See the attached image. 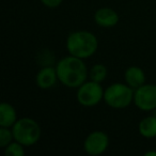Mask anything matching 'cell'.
Listing matches in <instances>:
<instances>
[{
	"instance_id": "obj_18",
	"label": "cell",
	"mask_w": 156,
	"mask_h": 156,
	"mask_svg": "<svg viewBox=\"0 0 156 156\" xmlns=\"http://www.w3.org/2000/svg\"><path fill=\"white\" fill-rule=\"evenodd\" d=\"M144 156H156V151H147L144 153Z\"/></svg>"
},
{
	"instance_id": "obj_13",
	"label": "cell",
	"mask_w": 156,
	"mask_h": 156,
	"mask_svg": "<svg viewBox=\"0 0 156 156\" xmlns=\"http://www.w3.org/2000/svg\"><path fill=\"white\" fill-rule=\"evenodd\" d=\"M107 75H108V69H107V67L105 66L104 64H102V63L94 64L89 71L90 79L100 83H102L103 81L106 79Z\"/></svg>"
},
{
	"instance_id": "obj_7",
	"label": "cell",
	"mask_w": 156,
	"mask_h": 156,
	"mask_svg": "<svg viewBox=\"0 0 156 156\" xmlns=\"http://www.w3.org/2000/svg\"><path fill=\"white\" fill-rule=\"evenodd\" d=\"M109 147V137L103 130H94L86 137L83 150L91 156H98L105 153Z\"/></svg>"
},
{
	"instance_id": "obj_6",
	"label": "cell",
	"mask_w": 156,
	"mask_h": 156,
	"mask_svg": "<svg viewBox=\"0 0 156 156\" xmlns=\"http://www.w3.org/2000/svg\"><path fill=\"white\" fill-rule=\"evenodd\" d=\"M134 104L142 111H152L156 109V85L144 83L135 89Z\"/></svg>"
},
{
	"instance_id": "obj_2",
	"label": "cell",
	"mask_w": 156,
	"mask_h": 156,
	"mask_svg": "<svg viewBox=\"0 0 156 156\" xmlns=\"http://www.w3.org/2000/svg\"><path fill=\"white\" fill-rule=\"evenodd\" d=\"M98 41L90 31L77 30L69 33L66 39V49L69 55L80 59H88L96 52Z\"/></svg>"
},
{
	"instance_id": "obj_3",
	"label": "cell",
	"mask_w": 156,
	"mask_h": 156,
	"mask_svg": "<svg viewBox=\"0 0 156 156\" xmlns=\"http://www.w3.org/2000/svg\"><path fill=\"white\" fill-rule=\"evenodd\" d=\"M14 140L25 147H31L41 139V126L31 118H20L12 126Z\"/></svg>"
},
{
	"instance_id": "obj_5",
	"label": "cell",
	"mask_w": 156,
	"mask_h": 156,
	"mask_svg": "<svg viewBox=\"0 0 156 156\" xmlns=\"http://www.w3.org/2000/svg\"><path fill=\"white\" fill-rule=\"evenodd\" d=\"M104 91L100 83L90 79L77 88V102L81 106L91 108L104 100Z\"/></svg>"
},
{
	"instance_id": "obj_8",
	"label": "cell",
	"mask_w": 156,
	"mask_h": 156,
	"mask_svg": "<svg viewBox=\"0 0 156 156\" xmlns=\"http://www.w3.org/2000/svg\"><path fill=\"white\" fill-rule=\"evenodd\" d=\"M58 79V74L56 71V66H43L37 74L35 83L37 86L42 90L51 89L56 86Z\"/></svg>"
},
{
	"instance_id": "obj_11",
	"label": "cell",
	"mask_w": 156,
	"mask_h": 156,
	"mask_svg": "<svg viewBox=\"0 0 156 156\" xmlns=\"http://www.w3.org/2000/svg\"><path fill=\"white\" fill-rule=\"evenodd\" d=\"M17 120L16 109L11 104L5 102L0 104V127L12 128Z\"/></svg>"
},
{
	"instance_id": "obj_14",
	"label": "cell",
	"mask_w": 156,
	"mask_h": 156,
	"mask_svg": "<svg viewBox=\"0 0 156 156\" xmlns=\"http://www.w3.org/2000/svg\"><path fill=\"white\" fill-rule=\"evenodd\" d=\"M25 147L22 143L14 140L5 147V154L7 156H24Z\"/></svg>"
},
{
	"instance_id": "obj_10",
	"label": "cell",
	"mask_w": 156,
	"mask_h": 156,
	"mask_svg": "<svg viewBox=\"0 0 156 156\" xmlns=\"http://www.w3.org/2000/svg\"><path fill=\"white\" fill-rule=\"evenodd\" d=\"M124 79L129 87L137 89L145 83V73L141 67L133 65L126 69L124 73Z\"/></svg>"
},
{
	"instance_id": "obj_4",
	"label": "cell",
	"mask_w": 156,
	"mask_h": 156,
	"mask_svg": "<svg viewBox=\"0 0 156 156\" xmlns=\"http://www.w3.org/2000/svg\"><path fill=\"white\" fill-rule=\"evenodd\" d=\"M134 92L126 83H115L105 89L104 102L113 109L127 108L134 102Z\"/></svg>"
},
{
	"instance_id": "obj_17",
	"label": "cell",
	"mask_w": 156,
	"mask_h": 156,
	"mask_svg": "<svg viewBox=\"0 0 156 156\" xmlns=\"http://www.w3.org/2000/svg\"><path fill=\"white\" fill-rule=\"evenodd\" d=\"M63 0H41V2L43 3L45 7L50 8V9H55L58 8L59 5L62 3Z\"/></svg>"
},
{
	"instance_id": "obj_1",
	"label": "cell",
	"mask_w": 156,
	"mask_h": 156,
	"mask_svg": "<svg viewBox=\"0 0 156 156\" xmlns=\"http://www.w3.org/2000/svg\"><path fill=\"white\" fill-rule=\"evenodd\" d=\"M58 79L67 88H79L87 81L89 71L83 59L75 56H66L59 60L56 64Z\"/></svg>"
},
{
	"instance_id": "obj_16",
	"label": "cell",
	"mask_w": 156,
	"mask_h": 156,
	"mask_svg": "<svg viewBox=\"0 0 156 156\" xmlns=\"http://www.w3.org/2000/svg\"><path fill=\"white\" fill-rule=\"evenodd\" d=\"M37 61H39V64L43 66H49V65L52 64V62L55 61V57L52 55V52H50L49 50L44 49L43 52L39 54V57H37Z\"/></svg>"
},
{
	"instance_id": "obj_12",
	"label": "cell",
	"mask_w": 156,
	"mask_h": 156,
	"mask_svg": "<svg viewBox=\"0 0 156 156\" xmlns=\"http://www.w3.org/2000/svg\"><path fill=\"white\" fill-rule=\"evenodd\" d=\"M139 134L147 139L156 137V115H147L143 118L138 125Z\"/></svg>"
},
{
	"instance_id": "obj_9",
	"label": "cell",
	"mask_w": 156,
	"mask_h": 156,
	"mask_svg": "<svg viewBox=\"0 0 156 156\" xmlns=\"http://www.w3.org/2000/svg\"><path fill=\"white\" fill-rule=\"evenodd\" d=\"M120 20L119 14L111 8H100L94 13V22L102 28H112Z\"/></svg>"
},
{
	"instance_id": "obj_15",
	"label": "cell",
	"mask_w": 156,
	"mask_h": 156,
	"mask_svg": "<svg viewBox=\"0 0 156 156\" xmlns=\"http://www.w3.org/2000/svg\"><path fill=\"white\" fill-rule=\"evenodd\" d=\"M12 141H14L13 130L10 127H0V147L5 149Z\"/></svg>"
}]
</instances>
